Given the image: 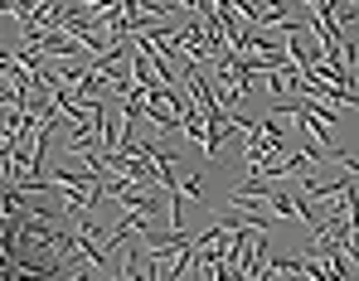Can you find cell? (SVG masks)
<instances>
[{
	"label": "cell",
	"instance_id": "cell-1",
	"mask_svg": "<svg viewBox=\"0 0 359 281\" xmlns=\"http://www.w3.org/2000/svg\"><path fill=\"white\" fill-rule=\"evenodd\" d=\"M180 136L194 141V146H204V112H199V107H189V112L180 116Z\"/></svg>",
	"mask_w": 359,
	"mask_h": 281
},
{
	"label": "cell",
	"instance_id": "cell-2",
	"mask_svg": "<svg viewBox=\"0 0 359 281\" xmlns=\"http://www.w3.org/2000/svg\"><path fill=\"white\" fill-rule=\"evenodd\" d=\"M180 194H189V199H199V194H204V179H199V174H189V179L180 184Z\"/></svg>",
	"mask_w": 359,
	"mask_h": 281
}]
</instances>
